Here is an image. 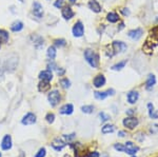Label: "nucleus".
Listing matches in <instances>:
<instances>
[{
  "mask_svg": "<svg viewBox=\"0 0 158 157\" xmlns=\"http://www.w3.org/2000/svg\"><path fill=\"white\" fill-rule=\"evenodd\" d=\"M52 62L51 63H48V70H50V71H52V70H56V64L53 62V60H51Z\"/></svg>",
  "mask_w": 158,
  "mask_h": 157,
  "instance_id": "obj_38",
  "label": "nucleus"
},
{
  "mask_svg": "<svg viewBox=\"0 0 158 157\" xmlns=\"http://www.w3.org/2000/svg\"><path fill=\"white\" fill-rule=\"evenodd\" d=\"M99 117H100V120H101V122L107 121V120L110 119V116H109L107 114H105V112H101V113L99 114Z\"/></svg>",
  "mask_w": 158,
  "mask_h": 157,
  "instance_id": "obj_33",
  "label": "nucleus"
},
{
  "mask_svg": "<svg viewBox=\"0 0 158 157\" xmlns=\"http://www.w3.org/2000/svg\"><path fill=\"white\" fill-rule=\"evenodd\" d=\"M151 36H153L155 39H157L158 40V25L157 27H155L152 31H151Z\"/></svg>",
  "mask_w": 158,
  "mask_h": 157,
  "instance_id": "obj_37",
  "label": "nucleus"
},
{
  "mask_svg": "<svg viewBox=\"0 0 158 157\" xmlns=\"http://www.w3.org/2000/svg\"><path fill=\"white\" fill-rule=\"evenodd\" d=\"M99 156L100 155L98 152H92V153H90L86 157H99Z\"/></svg>",
  "mask_w": 158,
  "mask_h": 157,
  "instance_id": "obj_39",
  "label": "nucleus"
},
{
  "mask_svg": "<svg viewBox=\"0 0 158 157\" xmlns=\"http://www.w3.org/2000/svg\"><path fill=\"white\" fill-rule=\"evenodd\" d=\"M70 2H71V3H75L76 0H70Z\"/></svg>",
  "mask_w": 158,
  "mask_h": 157,
  "instance_id": "obj_44",
  "label": "nucleus"
},
{
  "mask_svg": "<svg viewBox=\"0 0 158 157\" xmlns=\"http://www.w3.org/2000/svg\"><path fill=\"white\" fill-rule=\"evenodd\" d=\"M114 131H115V127L113 125H105L102 127L101 132L103 134H109V133H113Z\"/></svg>",
  "mask_w": 158,
  "mask_h": 157,
  "instance_id": "obj_26",
  "label": "nucleus"
},
{
  "mask_svg": "<svg viewBox=\"0 0 158 157\" xmlns=\"http://www.w3.org/2000/svg\"><path fill=\"white\" fill-rule=\"evenodd\" d=\"M114 149L117 150L119 152H124L126 148H124V144H114Z\"/></svg>",
  "mask_w": 158,
  "mask_h": 157,
  "instance_id": "obj_35",
  "label": "nucleus"
},
{
  "mask_svg": "<svg viewBox=\"0 0 158 157\" xmlns=\"http://www.w3.org/2000/svg\"><path fill=\"white\" fill-rule=\"evenodd\" d=\"M8 40V33L6 30H0V42L6 43Z\"/></svg>",
  "mask_w": 158,
  "mask_h": 157,
  "instance_id": "obj_25",
  "label": "nucleus"
},
{
  "mask_svg": "<svg viewBox=\"0 0 158 157\" xmlns=\"http://www.w3.org/2000/svg\"><path fill=\"white\" fill-rule=\"evenodd\" d=\"M39 79L40 80H46V81H51L53 79V74H52V71L46 70L42 71L39 73Z\"/></svg>",
  "mask_w": 158,
  "mask_h": 157,
  "instance_id": "obj_14",
  "label": "nucleus"
},
{
  "mask_svg": "<svg viewBox=\"0 0 158 157\" xmlns=\"http://www.w3.org/2000/svg\"><path fill=\"white\" fill-rule=\"evenodd\" d=\"M107 21L111 22V23H115L119 20V16H118V14L115 13V12H111V13L107 14Z\"/></svg>",
  "mask_w": 158,
  "mask_h": 157,
  "instance_id": "obj_22",
  "label": "nucleus"
},
{
  "mask_svg": "<svg viewBox=\"0 0 158 157\" xmlns=\"http://www.w3.org/2000/svg\"><path fill=\"white\" fill-rule=\"evenodd\" d=\"M20 1H21V2H23V0H20Z\"/></svg>",
  "mask_w": 158,
  "mask_h": 157,
  "instance_id": "obj_46",
  "label": "nucleus"
},
{
  "mask_svg": "<svg viewBox=\"0 0 158 157\" xmlns=\"http://www.w3.org/2000/svg\"><path fill=\"white\" fill-rule=\"evenodd\" d=\"M126 64V60H123V61H120V62L116 63V64H114L112 67V69L114 71H120L121 69L124 68V65Z\"/></svg>",
  "mask_w": 158,
  "mask_h": 157,
  "instance_id": "obj_27",
  "label": "nucleus"
},
{
  "mask_svg": "<svg viewBox=\"0 0 158 157\" xmlns=\"http://www.w3.org/2000/svg\"><path fill=\"white\" fill-rule=\"evenodd\" d=\"M138 98H139V93L137 92V91H131V92L128 94V101H129V103H131V104H134V103L138 100Z\"/></svg>",
  "mask_w": 158,
  "mask_h": 157,
  "instance_id": "obj_19",
  "label": "nucleus"
},
{
  "mask_svg": "<svg viewBox=\"0 0 158 157\" xmlns=\"http://www.w3.org/2000/svg\"><path fill=\"white\" fill-rule=\"evenodd\" d=\"M65 0H56V1L54 2V6L57 8H62L65 6Z\"/></svg>",
  "mask_w": 158,
  "mask_h": 157,
  "instance_id": "obj_32",
  "label": "nucleus"
},
{
  "mask_svg": "<svg viewBox=\"0 0 158 157\" xmlns=\"http://www.w3.org/2000/svg\"><path fill=\"white\" fill-rule=\"evenodd\" d=\"M72 32H73V35L75 36V37H81V36L83 35V33H84V27H83V25L81 23V21L76 22L72 29Z\"/></svg>",
  "mask_w": 158,
  "mask_h": 157,
  "instance_id": "obj_5",
  "label": "nucleus"
},
{
  "mask_svg": "<svg viewBox=\"0 0 158 157\" xmlns=\"http://www.w3.org/2000/svg\"><path fill=\"white\" fill-rule=\"evenodd\" d=\"M48 102L51 103L52 107H56L57 104L60 102V100H61V96H60V93H59L57 90L51 91V92L48 93Z\"/></svg>",
  "mask_w": 158,
  "mask_h": 157,
  "instance_id": "obj_2",
  "label": "nucleus"
},
{
  "mask_svg": "<svg viewBox=\"0 0 158 157\" xmlns=\"http://www.w3.org/2000/svg\"><path fill=\"white\" fill-rule=\"evenodd\" d=\"M33 14H34V16L38 17V18H41L43 16V8L37 1L33 3Z\"/></svg>",
  "mask_w": 158,
  "mask_h": 157,
  "instance_id": "obj_9",
  "label": "nucleus"
},
{
  "mask_svg": "<svg viewBox=\"0 0 158 157\" xmlns=\"http://www.w3.org/2000/svg\"><path fill=\"white\" fill-rule=\"evenodd\" d=\"M81 111L86 114H91V113H93V111H94V107L93 106H83V107H81Z\"/></svg>",
  "mask_w": 158,
  "mask_h": 157,
  "instance_id": "obj_29",
  "label": "nucleus"
},
{
  "mask_svg": "<svg viewBox=\"0 0 158 157\" xmlns=\"http://www.w3.org/2000/svg\"><path fill=\"white\" fill-rule=\"evenodd\" d=\"M61 14H62V17H63L65 20H70L71 18L74 17V12H73V10L70 6H65L62 8Z\"/></svg>",
  "mask_w": 158,
  "mask_h": 157,
  "instance_id": "obj_12",
  "label": "nucleus"
},
{
  "mask_svg": "<svg viewBox=\"0 0 158 157\" xmlns=\"http://www.w3.org/2000/svg\"><path fill=\"white\" fill-rule=\"evenodd\" d=\"M46 149H44V148H41V149L38 151L37 154L35 155V157H44L46 156Z\"/></svg>",
  "mask_w": 158,
  "mask_h": 157,
  "instance_id": "obj_36",
  "label": "nucleus"
},
{
  "mask_svg": "<svg viewBox=\"0 0 158 157\" xmlns=\"http://www.w3.org/2000/svg\"><path fill=\"white\" fill-rule=\"evenodd\" d=\"M138 122L139 121H138V119H137L136 117H128V118H124V119H123L122 123L126 128L132 130V129H134L135 127L138 125Z\"/></svg>",
  "mask_w": 158,
  "mask_h": 157,
  "instance_id": "obj_4",
  "label": "nucleus"
},
{
  "mask_svg": "<svg viewBox=\"0 0 158 157\" xmlns=\"http://www.w3.org/2000/svg\"><path fill=\"white\" fill-rule=\"evenodd\" d=\"M46 119L48 123H53L54 122V119H55V115L53 113H48V115L46 116Z\"/></svg>",
  "mask_w": 158,
  "mask_h": 157,
  "instance_id": "obj_34",
  "label": "nucleus"
},
{
  "mask_svg": "<svg viewBox=\"0 0 158 157\" xmlns=\"http://www.w3.org/2000/svg\"><path fill=\"white\" fill-rule=\"evenodd\" d=\"M60 84H61L62 88H65V89H69V88L71 87V82L67 78H62L61 80H60Z\"/></svg>",
  "mask_w": 158,
  "mask_h": 157,
  "instance_id": "obj_31",
  "label": "nucleus"
},
{
  "mask_svg": "<svg viewBox=\"0 0 158 157\" xmlns=\"http://www.w3.org/2000/svg\"><path fill=\"white\" fill-rule=\"evenodd\" d=\"M112 48L114 54H116V53H123L124 51H126L128 46L122 41H114L112 43Z\"/></svg>",
  "mask_w": 158,
  "mask_h": 157,
  "instance_id": "obj_3",
  "label": "nucleus"
},
{
  "mask_svg": "<svg viewBox=\"0 0 158 157\" xmlns=\"http://www.w3.org/2000/svg\"><path fill=\"white\" fill-rule=\"evenodd\" d=\"M142 34H143L142 29H135V30L130 31L128 36H129L131 39H133V40H139L140 38L142 37Z\"/></svg>",
  "mask_w": 158,
  "mask_h": 157,
  "instance_id": "obj_10",
  "label": "nucleus"
},
{
  "mask_svg": "<svg viewBox=\"0 0 158 157\" xmlns=\"http://www.w3.org/2000/svg\"><path fill=\"white\" fill-rule=\"evenodd\" d=\"M118 136H119V137H124V136H126V132L119 131V132H118Z\"/></svg>",
  "mask_w": 158,
  "mask_h": 157,
  "instance_id": "obj_42",
  "label": "nucleus"
},
{
  "mask_svg": "<svg viewBox=\"0 0 158 157\" xmlns=\"http://www.w3.org/2000/svg\"><path fill=\"white\" fill-rule=\"evenodd\" d=\"M65 69H57V73H58L59 76H62L65 74Z\"/></svg>",
  "mask_w": 158,
  "mask_h": 157,
  "instance_id": "obj_41",
  "label": "nucleus"
},
{
  "mask_svg": "<svg viewBox=\"0 0 158 157\" xmlns=\"http://www.w3.org/2000/svg\"><path fill=\"white\" fill-rule=\"evenodd\" d=\"M54 44L57 46V48H62V46H65L67 44L65 39H55L54 40Z\"/></svg>",
  "mask_w": 158,
  "mask_h": 157,
  "instance_id": "obj_30",
  "label": "nucleus"
},
{
  "mask_svg": "<svg viewBox=\"0 0 158 157\" xmlns=\"http://www.w3.org/2000/svg\"><path fill=\"white\" fill-rule=\"evenodd\" d=\"M93 84L95 88H101L103 87L105 84V77L102 74H99V75H97L93 80Z\"/></svg>",
  "mask_w": 158,
  "mask_h": 157,
  "instance_id": "obj_11",
  "label": "nucleus"
},
{
  "mask_svg": "<svg viewBox=\"0 0 158 157\" xmlns=\"http://www.w3.org/2000/svg\"><path fill=\"white\" fill-rule=\"evenodd\" d=\"M57 54V51H56V48L55 46H48V51H46V55H48V59L50 60H54L55 59V57H56Z\"/></svg>",
  "mask_w": 158,
  "mask_h": 157,
  "instance_id": "obj_21",
  "label": "nucleus"
},
{
  "mask_svg": "<svg viewBox=\"0 0 158 157\" xmlns=\"http://www.w3.org/2000/svg\"><path fill=\"white\" fill-rule=\"evenodd\" d=\"M84 58H86V62L91 65L92 68H98V65H99V56L93 50H86L84 51Z\"/></svg>",
  "mask_w": 158,
  "mask_h": 157,
  "instance_id": "obj_1",
  "label": "nucleus"
},
{
  "mask_svg": "<svg viewBox=\"0 0 158 157\" xmlns=\"http://www.w3.org/2000/svg\"><path fill=\"white\" fill-rule=\"evenodd\" d=\"M22 29H23V23L21 21H15L11 25V30L13 32H20Z\"/></svg>",
  "mask_w": 158,
  "mask_h": 157,
  "instance_id": "obj_24",
  "label": "nucleus"
},
{
  "mask_svg": "<svg viewBox=\"0 0 158 157\" xmlns=\"http://www.w3.org/2000/svg\"><path fill=\"white\" fill-rule=\"evenodd\" d=\"M124 148H126L124 153H128V154H130V155H135L137 152L139 151V146H135V144H133L132 141H128V142H126Z\"/></svg>",
  "mask_w": 158,
  "mask_h": 157,
  "instance_id": "obj_6",
  "label": "nucleus"
},
{
  "mask_svg": "<svg viewBox=\"0 0 158 157\" xmlns=\"http://www.w3.org/2000/svg\"><path fill=\"white\" fill-rule=\"evenodd\" d=\"M36 115L33 113H27L25 116L22 118L21 123L24 125H34L36 122Z\"/></svg>",
  "mask_w": 158,
  "mask_h": 157,
  "instance_id": "obj_8",
  "label": "nucleus"
},
{
  "mask_svg": "<svg viewBox=\"0 0 158 157\" xmlns=\"http://www.w3.org/2000/svg\"><path fill=\"white\" fill-rule=\"evenodd\" d=\"M1 148L2 150H10L12 148V137L11 135H6L3 137L2 142H1Z\"/></svg>",
  "mask_w": 158,
  "mask_h": 157,
  "instance_id": "obj_13",
  "label": "nucleus"
},
{
  "mask_svg": "<svg viewBox=\"0 0 158 157\" xmlns=\"http://www.w3.org/2000/svg\"><path fill=\"white\" fill-rule=\"evenodd\" d=\"M121 12H122V14L124 15V16H129V15H130V11L126 8H121Z\"/></svg>",
  "mask_w": 158,
  "mask_h": 157,
  "instance_id": "obj_40",
  "label": "nucleus"
},
{
  "mask_svg": "<svg viewBox=\"0 0 158 157\" xmlns=\"http://www.w3.org/2000/svg\"><path fill=\"white\" fill-rule=\"evenodd\" d=\"M156 84V78L153 74H150L147 76V82H145V89L147 90H152V88Z\"/></svg>",
  "mask_w": 158,
  "mask_h": 157,
  "instance_id": "obj_20",
  "label": "nucleus"
},
{
  "mask_svg": "<svg viewBox=\"0 0 158 157\" xmlns=\"http://www.w3.org/2000/svg\"><path fill=\"white\" fill-rule=\"evenodd\" d=\"M133 113H134V110H132V109H130L129 111H126V114H129V115H131Z\"/></svg>",
  "mask_w": 158,
  "mask_h": 157,
  "instance_id": "obj_43",
  "label": "nucleus"
},
{
  "mask_svg": "<svg viewBox=\"0 0 158 157\" xmlns=\"http://www.w3.org/2000/svg\"><path fill=\"white\" fill-rule=\"evenodd\" d=\"M51 89V83L50 81H46V80H41L38 84V90H39V92H42V93H46L48 91H50Z\"/></svg>",
  "mask_w": 158,
  "mask_h": 157,
  "instance_id": "obj_15",
  "label": "nucleus"
},
{
  "mask_svg": "<svg viewBox=\"0 0 158 157\" xmlns=\"http://www.w3.org/2000/svg\"><path fill=\"white\" fill-rule=\"evenodd\" d=\"M113 95H115V91L113 89L111 90H107V91H105V92H95L94 93V96H95V98L96 99H98V100H103V99H105L107 97H109V96H113Z\"/></svg>",
  "mask_w": 158,
  "mask_h": 157,
  "instance_id": "obj_7",
  "label": "nucleus"
},
{
  "mask_svg": "<svg viewBox=\"0 0 158 157\" xmlns=\"http://www.w3.org/2000/svg\"><path fill=\"white\" fill-rule=\"evenodd\" d=\"M34 46L39 49L40 46H43V38L40 37V36H36V39H34Z\"/></svg>",
  "mask_w": 158,
  "mask_h": 157,
  "instance_id": "obj_28",
  "label": "nucleus"
},
{
  "mask_svg": "<svg viewBox=\"0 0 158 157\" xmlns=\"http://www.w3.org/2000/svg\"><path fill=\"white\" fill-rule=\"evenodd\" d=\"M88 8L95 13H100L101 12V6H100L97 0H90L88 1Z\"/></svg>",
  "mask_w": 158,
  "mask_h": 157,
  "instance_id": "obj_16",
  "label": "nucleus"
},
{
  "mask_svg": "<svg viewBox=\"0 0 158 157\" xmlns=\"http://www.w3.org/2000/svg\"><path fill=\"white\" fill-rule=\"evenodd\" d=\"M73 111H74L73 104L67 103V104H65L63 107H61V109H60V114H62V115H71V114L73 113Z\"/></svg>",
  "mask_w": 158,
  "mask_h": 157,
  "instance_id": "obj_18",
  "label": "nucleus"
},
{
  "mask_svg": "<svg viewBox=\"0 0 158 157\" xmlns=\"http://www.w3.org/2000/svg\"><path fill=\"white\" fill-rule=\"evenodd\" d=\"M132 157H136V156H135V155H132Z\"/></svg>",
  "mask_w": 158,
  "mask_h": 157,
  "instance_id": "obj_45",
  "label": "nucleus"
},
{
  "mask_svg": "<svg viewBox=\"0 0 158 157\" xmlns=\"http://www.w3.org/2000/svg\"><path fill=\"white\" fill-rule=\"evenodd\" d=\"M65 141H63L62 139H55V140L52 142V146H53L54 149L56 150V151H61L63 148L65 146Z\"/></svg>",
  "mask_w": 158,
  "mask_h": 157,
  "instance_id": "obj_17",
  "label": "nucleus"
},
{
  "mask_svg": "<svg viewBox=\"0 0 158 157\" xmlns=\"http://www.w3.org/2000/svg\"><path fill=\"white\" fill-rule=\"evenodd\" d=\"M0 157H1V153H0Z\"/></svg>",
  "mask_w": 158,
  "mask_h": 157,
  "instance_id": "obj_47",
  "label": "nucleus"
},
{
  "mask_svg": "<svg viewBox=\"0 0 158 157\" xmlns=\"http://www.w3.org/2000/svg\"><path fill=\"white\" fill-rule=\"evenodd\" d=\"M147 110H149V116L152 118V119H157L158 118V114L154 110V106L153 103H147Z\"/></svg>",
  "mask_w": 158,
  "mask_h": 157,
  "instance_id": "obj_23",
  "label": "nucleus"
}]
</instances>
